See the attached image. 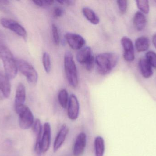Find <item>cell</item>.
Masks as SVG:
<instances>
[{
  "mask_svg": "<svg viewBox=\"0 0 156 156\" xmlns=\"http://www.w3.org/2000/svg\"><path fill=\"white\" fill-rule=\"evenodd\" d=\"M64 67L66 77L69 85L73 88H76L79 84L77 69L73 55L69 51L65 53Z\"/></svg>",
  "mask_w": 156,
  "mask_h": 156,
  "instance_id": "cell-2",
  "label": "cell"
},
{
  "mask_svg": "<svg viewBox=\"0 0 156 156\" xmlns=\"http://www.w3.org/2000/svg\"><path fill=\"white\" fill-rule=\"evenodd\" d=\"M136 5L142 13L148 14L149 12V2L147 0L136 1Z\"/></svg>",
  "mask_w": 156,
  "mask_h": 156,
  "instance_id": "cell-24",
  "label": "cell"
},
{
  "mask_svg": "<svg viewBox=\"0 0 156 156\" xmlns=\"http://www.w3.org/2000/svg\"><path fill=\"white\" fill-rule=\"evenodd\" d=\"M153 42L154 44V46L156 48V34H155L154 35L153 38Z\"/></svg>",
  "mask_w": 156,
  "mask_h": 156,
  "instance_id": "cell-32",
  "label": "cell"
},
{
  "mask_svg": "<svg viewBox=\"0 0 156 156\" xmlns=\"http://www.w3.org/2000/svg\"><path fill=\"white\" fill-rule=\"evenodd\" d=\"M80 112V104L75 94L70 95L68 105V115L70 120L75 121L77 119Z\"/></svg>",
  "mask_w": 156,
  "mask_h": 156,
  "instance_id": "cell-10",
  "label": "cell"
},
{
  "mask_svg": "<svg viewBox=\"0 0 156 156\" xmlns=\"http://www.w3.org/2000/svg\"><path fill=\"white\" fill-rule=\"evenodd\" d=\"M86 134L81 132L79 134L74 144L73 154L74 156H80L82 155L86 147Z\"/></svg>",
  "mask_w": 156,
  "mask_h": 156,
  "instance_id": "cell-12",
  "label": "cell"
},
{
  "mask_svg": "<svg viewBox=\"0 0 156 156\" xmlns=\"http://www.w3.org/2000/svg\"><path fill=\"white\" fill-rule=\"evenodd\" d=\"M118 60L119 56L114 52H105L99 54L95 58L97 71L103 76L109 74L115 67Z\"/></svg>",
  "mask_w": 156,
  "mask_h": 156,
  "instance_id": "cell-1",
  "label": "cell"
},
{
  "mask_svg": "<svg viewBox=\"0 0 156 156\" xmlns=\"http://www.w3.org/2000/svg\"><path fill=\"white\" fill-rule=\"evenodd\" d=\"M95 156H103L105 152L104 140L102 137L98 136L94 140Z\"/></svg>",
  "mask_w": 156,
  "mask_h": 156,
  "instance_id": "cell-20",
  "label": "cell"
},
{
  "mask_svg": "<svg viewBox=\"0 0 156 156\" xmlns=\"http://www.w3.org/2000/svg\"><path fill=\"white\" fill-rule=\"evenodd\" d=\"M35 5L39 7H47L53 5L55 2L53 0H43V1H34Z\"/></svg>",
  "mask_w": 156,
  "mask_h": 156,
  "instance_id": "cell-28",
  "label": "cell"
},
{
  "mask_svg": "<svg viewBox=\"0 0 156 156\" xmlns=\"http://www.w3.org/2000/svg\"><path fill=\"white\" fill-rule=\"evenodd\" d=\"M65 38L69 46L74 50L81 49L86 43L85 39L82 36L75 33H67Z\"/></svg>",
  "mask_w": 156,
  "mask_h": 156,
  "instance_id": "cell-8",
  "label": "cell"
},
{
  "mask_svg": "<svg viewBox=\"0 0 156 156\" xmlns=\"http://www.w3.org/2000/svg\"><path fill=\"white\" fill-rule=\"evenodd\" d=\"M78 62L85 67L88 71H91L95 64V58L92 54L91 48L89 46L83 47L80 49L76 55Z\"/></svg>",
  "mask_w": 156,
  "mask_h": 156,
  "instance_id": "cell-5",
  "label": "cell"
},
{
  "mask_svg": "<svg viewBox=\"0 0 156 156\" xmlns=\"http://www.w3.org/2000/svg\"><path fill=\"white\" fill-rule=\"evenodd\" d=\"M64 13V10L60 7H56L55 8L53 12V16L55 18H58L61 17Z\"/></svg>",
  "mask_w": 156,
  "mask_h": 156,
  "instance_id": "cell-30",
  "label": "cell"
},
{
  "mask_svg": "<svg viewBox=\"0 0 156 156\" xmlns=\"http://www.w3.org/2000/svg\"><path fill=\"white\" fill-rule=\"evenodd\" d=\"M2 60L3 63L5 76L9 79L14 78L17 74L18 68L13 55L3 58Z\"/></svg>",
  "mask_w": 156,
  "mask_h": 156,
  "instance_id": "cell-7",
  "label": "cell"
},
{
  "mask_svg": "<svg viewBox=\"0 0 156 156\" xmlns=\"http://www.w3.org/2000/svg\"><path fill=\"white\" fill-rule=\"evenodd\" d=\"M43 66L45 71L47 73H49L51 70V61L50 56L47 52L43 54L42 57Z\"/></svg>",
  "mask_w": 156,
  "mask_h": 156,
  "instance_id": "cell-23",
  "label": "cell"
},
{
  "mask_svg": "<svg viewBox=\"0 0 156 156\" xmlns=\"http://www.w3.org/2000/svg\"><path fill=\"white\" fill-rule=\"evenodd\" d=\"M15 110L19 116V125L21 129L27 130L33 126L34 115L27 106L23 104L15 107Z\"/></svg>",
  "mask_w": 156,
  "mask_h": 156,
  "instance_id": "cell-3",
  "label": "cell"
},
{
  "mask_svg": "<svg viewBox=\"0 0 156 156\" xmlns=\"http://www.w3.org/2000/svg\"><path fill=\"white\" fill-rule=\"evenodd\" d=\"M8 48L6 45L5 36L3 33L0 30V53Z\"/></svg>",
  "mask_w": 156,
  "mask_h": 156,
  "instance_id": "cell-29",
  "label": "cell"
},
{
  "mask_svg": "<svg viewBox=\"0 0 156 156\" xmlns=\"http://www.w3.org/2000/svg\"><path fill=\"white\" fill-rule=\"evenodd\" d=\"M139 67L142 76L146 78L152 77L153 74V67L145 58H141L139 61Z\"/></svg>",
  "mask_w": 156,
  "mask_h": 156,
  "instance_id": "cell-16",
  "label": "cell"
},
{
  "mask_svg": "<svg viewBox=\"0 0 156 156\" xmlns=\"http://www.w3.org/2000/svg\"><path fill=\"white\" fill-rule=\"evenodd\" d=\"M146 23V18L144 13L139 11L136 12L133 18L134 25L136 30L139 31L144 30Z\"/></svg>",
  "mask_w": 156,
  "mask_h": 156,
  "instance_id": "cell-17",
  "label": "cell"
},
{
  "mask_svg": "<svg viewBox=\"0 0 156 156\" xmlns=\"http://www.w3.org/2000/svg\"><path fill=\"white\" fill-rule=\"evenodd\" d=\"M135 47L138 52L147 51L149 48V39L145 36H141L138 38L136 40Z\"/></svg>",
  "mask_w": 156,
  "mask_h": 156,
  "instance_id": "cell-19",
  "label": "cell"
},
{
  "mask_svg": "<svg viewBox=\"0 0 156 156\" xmlns=\"http://www.w3.org/2000/svg\"><path fill=\"white\" fill-rule=\"evenodd\" d=\"M69 132V129L67 125L66 124L63 125L58 134L54 143V151L56 152L62 146L64 143L66 137Z\"/></svg>",
  "mask_w": 156,
  "mask_h": 156,
  "instance_id": "cell-13",
  "label": "cell"
},
{
  "mask_svg": "<svg viewBox=\"0 0 156 156\" xmlns=\"http://www.w3.org/2000/svg\"><path fill=\"white\" fill-rule=\"evenodd\" d=\"M152 3H153V5L156 7V0H154V1H152Z\"/></svg>",
  "mask_w": 156,
  "mask_h": 156,
  "instance_id": "cell-33",
  "label": "cell"
},
{
  "mask_svg": "<svg viewBox=\"0 0 156 156\" xmlns=\"http://www.w3.org/2000/svg\"><path fill=\"white\" fill-rule=\"evenodd\" d=\"M52 33L54 43L56 45H58L60 42V37H59L58 28L56 25L55 24H52Z\"/></svg>",
  "mask_w": 156,
  "mask_h": 156,
  "instance_id": "cell-26",
  "label": "cell"
},
{
  "mask_svg": "<svg viewBox=\"0 0 156 156\" xmlns=\"http://www.w3.org/2000/svg\"><path fill=\"white\" fill-rule=\"evenodd\" d=\"M58 100L61 107L64 109H66L68 105L69 99L68 93L66 89H62L59 91L58 94Z\"/></svg>",
  "mask_w": 156,
  "mask_h": 156,
  "instance_id": "cell-21",
  "label": "cell"
},
{
  "mask_svg": "<svg viewBox=\"0 0 156 156\" xmlns=\"http://www.w3.org/2000/svg\"><path fill=\"white\" fill-rule=\"evenodd\" d=\"M10 3L8 1H0V10L3 11H6L7 10L5 6L8 5Z\"/></svg>",
  "mask_w": 156,
  "mask_h": 156,
  "instance_id": "cell-31",
  "label": "cell"
},
{
  "mask_svg": "<svg viewBox=\"0 0 156 156\" xmlns=\"http://www.w3.org/2000/svg\"><path fill=\"white\" fill-rule=\"evenodd\" d=\"M25 87L23 84L20 83L17 86L16 93L15 98V108L23 105L26 100Z\"/></svg>",
  "mask_w": 156,
  "mask_h": 156,
  "instance_id": "cell-15",
  "label": "cell"
},
{
  "mask_svg": "<svg viewBox=\"0 0 156 156\" xmlns=\"http://www.w3.org/2000/svg\"><path fill=\"white\" fill-rule=\"evenodd\" d=\"M0 92L5 98L10 97L11 86L9 79L5 75L0 72Z\"/></svg>",
  "mask_w": 156,
  "mask_h": 156,
  "instance_id": "cell-14",
  "label": "cell"
},
{
  "mask_svg": "<svg viewBox=\"0 0 156 156\" xmlns=\"http://www.w3.org/2000/svg\"><path fill=\"white\" fill-rule=\"evenodd\" d=\"M0 23L3 27L12 30L19 36L25 39L27 37V32L26 29L15 20L9 18H2L0 19Z\"/></svg>",
  "mask_w": 156,
  "mask_h": 156,
  "instance_id": "cell-6",
  "label": "cell"
},
{
  "mask_svg": "<svg viewBox=\"0 0 156 156\" xmlns=\"http://www.w3.org/2000/svg\"><path fill=\"white\" fill-rule=\"evenodd\" d=\"M17 68L26 77L30 84L35 85L38 80V74L35 69L27 61L21 59H15Z\"/></svg>",
  "mask_w": 156,
  "mask_h": 156,
  "instance_id": "cell-4",
  "label": "cell"
},
{
  "mask_svg": "<svg viewBox=\"0 0 156 156\" xmlns=\"http://www.w3.org/2000/svg\"><path fill=\"white\" fill-rule=\"evenodd\" d=\"M149 64L153 67L156 68V53L153 51H149L146 54V57Z\"/></svg>",
  "mask_w": 156,
  "mask_h": 156,
  "instance_id": "cell-25",
  "label": "cell"
},
{
  "mask_svg": "<svg viewBox=\"0 0 156 156\" xmlns=\"http://www.w3.org/2000/svg\"><path fill=\"white\" fill-rule=\"evenodd\" d=\"M117 5L120 13L124 14L126 13L127 9L128 2L126 0H120L117 1Z\"/></svg>",
  "mask_w": 156,
  "mask_h": 156,
  "instance_id": "cell-27",
  "label": "cell"
},
{
  "mask_svg": "<svg viewBox=\"0 0 156 156\" xmlns=\"http://www.w3.org/2000/svg\"><path fill=\"white\" fill-rule=\"evenodd\" d=\"M33 128L34 134L36 137V141H40L43 135V128L39 119H36L34 122Z\"/></svg>",
  "mask_w": 156,
  "mask_h": 156,
  "instance_id": "cell-22",
  "label": "cell"
},
{
  "mask_svg": "<svg viewBox=\"0 0 156 156\" xmlns=\"http://www.w3.org/2000/svg\"><path fill=\"white\" fill-rule=\"evenodd\" d=\"M121 43L123 49L124 59L128 62L133 61L135 59V52L132 40L127 37H123L121 39Z\"/></svg>",
  "mask_w": 156,
  "mask_h": 156,
  "instance_id": "cell-9",
  "label": "cell"
},
{
  "mask_svg": "<svg viewBox=\"0 0 156 156\" xmlns=\"http://www.w3.org/2000/svg\"><path fill=\"white\" fill-rule=\"evenodd\" d=\"M51 140V126L49 123L46 122L44 124V132L41 139V149L42 153L44 154L47 152L50 147Z\"/></svg>",
  "mask_w": 156,
  "mask_h": 156,
  "instance_id": "cell-11",
  "label": "cell"
},
{
  "mask_svg": "<svg viewBox=\"0 0 156 156\" xmlns=\"http://www.w3.org/2000/svg\"><path fill=\"white\" fill-rule=\"evenodd\" d=\"M82 13L86 19L93 24L97 25L100 23L99 16L92 9L89 7H83Z\"/></svg>",
  "mask_w": 156,
  "mask_h": 156,
  "instance_id": "cell-18",
  "label": "cell"
}]
</instances>
